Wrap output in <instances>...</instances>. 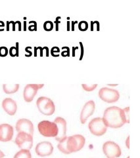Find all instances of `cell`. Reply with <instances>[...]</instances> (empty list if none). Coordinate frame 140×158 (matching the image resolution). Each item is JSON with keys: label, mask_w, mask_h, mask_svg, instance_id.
Masks as SVG:
<instances>
[{"label": "cell", "mask_w": 140, "mask_h": 158, "mask_svg": "<svg viewBox=\"0 0 140 158\" xmlns=\"http://www.w3.org/2000/svg\"><path fill=\"white\" fill-rule=\"evenodd\" d=\"M102 118L107 127L113 128H121L125 123H127L123 109L117 106L107 107L104 111Z\"/></svg>", "instance_id": "cell-1"}, {"label": "cell", "mask_w": 140, "mask_h": 158, "mask_svg": "<svg viewBox=\"0 0 140 158\" xmlns=\"http://www.w3.org/2000/svg\"><path fill=\"white\" fill-rule=\"evenodd\" d=\"M67 150L68 154L80 150L84 146L86 139L81 135H74L65 137Z\"/></svg>", "instance_id": "cell-2"}, {"label": "cell", "mask_w": 140, "mask_h": 158, "mask_svg": "<svg viewBox=\"0 0 140 158\" xmlns=\"http://www.w3.org/2000/svg\"><path fill=\"white\" fill-rule=\"evenodd\" d=\"M39 132L45 137H55L58 134V128L56 123L44 120L38 125Z\"/></svg>", "instance_id": "cell-3"}, {"label": "cell", "mask_w": 140, "mask_h": 158, "mask_svg": "<svg viewBox=\"0 0 140 158\" xmlns=\"http://www.w3.org/2000/svg\"><path fill=\"white\" fill-rule=\"evenodd\" d=\"M36 106L39 112L47 116L53 115L56 111V106L50 98L45 96L38 98Z\"/></svg>", "instance_id": "cell-4"}, {"label": "cell", "mask_w": 140, "mask_h": 158, "mask_svg": "<svg viewBox=\"0 0 140 158\" xmlns=\"http://www.w3.org/2000/svg\"><path fill=\"white\" fill-rule=\"evenodd\" d=\"M88 128L92 135L97 136L105 135L107 130V127L105 125L101 117H96L92 119L89 123Z\"/></svg>", "instance_id": "cell-5"}, {"label": "cell", "mask_w": 140, "mask_h": 158, "mask_svg": "<svg viewBox=\"0 0 140 158\" xmlns=\"http://www.w3.org/2000/svg\"><path fill=\"white\" fill-rule=\"evenodd\" d=\"M99 97L101 100L107 103L117 102L120 98L118 90L107 87L101 88L99 91Z\"/></svg>", "instance_id": "cell-6"}, {"label": "cell", "mask_w": 140, "mask_h": 158, "mask_svg": "<svg viewBox=\"0 0 140 158\" xmlns=\"http://www.w3.org/2000/svg\"><path fill=\"white\" fill-rule=\"evenodd\" d=\"M14 142L21 150H30L33 146V136L24 132H18Z\"/></svg>", "instance_id": "cell-7"}, {"label": "cell", "mask_w": 140, "mask_h": 158, "mask_svg": "<svg viewBox=\"0 0 140 158\" xmlns=\"http://www.w3.org/2000/svg\"><path fill=\"white\" fill-rule=\"evenodd\" d=\"M103 152L107 158H117L121 156L120 146L113 141H107L103 145Z\"/></svg>", "instance_id": "cell-8"}, {"label": "cell", "mask_w": 140, "mask_h": 158, "mask_svg": "<svg viewBox=\"0 0 140 158\" xmlns=\"http://www.w3.org/2000/svg\"><path fill=\"white\" fill-rule=\"evenodd\" d=\"M44 86L43 84H28L24 87L23 92V97L27 102H31L36 95L39 89Z\"/></svg>", "instance_id": "cell-9"}, {"label": "cell", "mask_w": 140, "mask_h": 158, "mask_svg": "<svg viewBox=\"0 0 140 158\" xmlns=\"http://www.w3.org/2000/svg\"><path fill=\"white\" fill-rule=\"evenodd\" d=\"M36 154L40 157L49 156L52 154L53 152V146L51 142L48 141H43L38 143L35 148Z\"/></svg>", "instance_id": "cell-10"}, {"label": "cell", "mask_w": 140, "mask_h": 158, "mask_svg": "<svg viewBox=\"0 0 140 158\" xmlns=\"http://www.w3.org/2000/svg\"><path fill=\"white\" fill-rule=\"evenodd\" d=\"M16 130L18 132H24L33 136L34 131L33 123L27 118H21L16 123Z\"/></svg>", "instance_id": "cell-11"}, {"label": "cell", "mask_w": 140, "mask_h": 158, "mask_svg": "<svg viewBox=\"0 0 140 158\" xmlns=\"http://www.w3.org/2000/svg\"><path fill=\"white\" fill-rule=\"evenodd\" d=\"M14 135L13 127L9 124L0 125V141L6 142L12 140Z\"/></svg>", "instance_id": "cell-12"}, {"label": "cell", "mask_w": 140, "mask_h": 158, "mask_svg": "<svg viewBox=\"0 0 140 158\" xmlns=\"http://www.w3.org/2000/svg\"><path fill=\"white\" fill-rule=\"evenodd\" d=\"M95 109H96V105L93 100L88 101L86 103L80 113V121L82 124H84L86 122L88 118L94 113Z\"/></svg>", "instance_id": "cell-13"}, {"label": "cell", "mask_w": 140, "mask_h": 158, "mask_svg": "<svg viewBox=\"0 0 140 158\" xmlns=\"http://www.w3.org/2000/svg\"><path fill=\"white\" fill-rule=\"evenodd\" d=\"M54 123H56V125L58 128V134L56 137V140L57 141H60L63 138L66 136L67 134V121L64 118L58 117L56 118L54 121Z\"/></svg>", "instance_id": "cell-14"}, {"label": "cell", "mask_w": 140, "mask_h": 158, "mask_svg": "<svg viewBox=\"0 0 140 158\" xmlns=\"http://www.w3.org/2000/svg\"><path fill=\"white\" fill-rule=\"evenodd\" d=\"M2 107L4 111L9 115H14L17 110V105L16 102L10 98L4 99L2 102Z\"/></svg>", "instance_id": "cell-15"}, {"label": "cell", "mask_w": 140, "mask_h": 158, "mask_svg": "<svg viewBox=\"0 0 140 158\" xmlns=\"http://www.w3.org/2000/svg\"><path fill=\"white\" fill-rule=\"evenodd\" d=\"M19 84H13V85H8V84H4L3 85V90L5 93L7 94L15 93L19 90Z\"/></svg>", "instance_id": "cell-16"}, {"label": "cell", "mask_w": 140, "mask_h": 158, "mask_svg": "<svg viewBox=\"0 0 140 158\" xmlns=\"http://www.w3.org/2000/svg\"><path fill=\"white\" fill-rule=\"evenodd\" d=\"M13 158H32V155L30 150L22 149L16 153Z\"/></svg>", "instance_id": "cell-17"}, {"label": "cell", "mask_w": 140, "mask_h": 158, "mask_svg": "<svg viewBox=\"0 0 140 158\" xmlns=\"http://www.w3.org/2000/svg\"><path fill=\"white\" fill-rule=\"evenodd\" d=\"M19 45L18 42L16 43V46H12L9 49V55L11 57L19 56Z\"/></svg>", "instance_id": "cell-18"}, {"label": "cell", "mask_w": 140, "mask_h": 158, "mask_svg": "<svg viewBox=\"0 0 140 158\" xmlns=\"http://www.w3.org/2000/svg\"><path fill=\"white\" fill-rule=\"evenodd\" d=\"M82 86L84 90H86L87 92H92L96 88V87L97 86V84H93V85H86V84H82Z\"/></svg>", "instance_id": "cell-19"}, {"label": "cell", "mask_w": 140, "mask_h": 158, "mask_svg": "<svg viewBox=\"0 0 140 158\" xmlns=\"http://www.w3.org/2000/svg\"><path fill=\"white\" fill-rule=\"evenodd\" d=\"M78 29L80 31H86L88 28V23L85 21H82L78 23Z\"/></svg>", "instance_id": "cell-20"}, {"label": "cell", "mask_w": 140, "mask_h": 158, "mask_svg": "<svg viewBox=\"0 0 140 158\" xmlns=\"http://www.w3.org/2000/svg\"><path fill=\"white\" fill-rule=\"evenodd\" d=\"M53 28V23L50 21H47L43 23V29L46 31H51Z\"/></svg>", "instance_id": "cell-21"}, {"label": "cell", "mask_w": 140, "mask_h": 158, "mask_svg": "<svg viewBox=\"0 0 140 158\" xmlns=\"http://www.w3.org/2000/svg\"><path fill=\"white\" fill-rule=\"evenodd\" d=\"M60 53V49L57 46H54L51 48V54L53 57H59Z\"/></svg>", "instance_id": "cell-22"}, {"label": "cell", "mask_w": 140, "mask_h": 158, "mask_svg": "<svg viewBox=\"0 0 140 158\" xmlns=\"http://www.w3.org/2000/svg\"><path fill=\"white\" fill-rule=\"evenodd\" d=\"M30 25L28 27V30L30 31H37V23L36 21H31L29 22Z\"/></svg>", "instance_id": "cell-23"}, {"label": "cell", "mask_w": 140, "mask_h": 158, "mask_svg": "<svg viewBox=\"0 0 140 158\" xmlns=\"http://www.w3.org/2000/svg\"><path fill=\"white\" fill-rule=\"evenodd\" d=\"M9 50L7 47L2 46L0 47V56L1 57H6L8 55Z\"/></svg>", "instance_id": "cell-24"}, {"label": "cell", "mask_w": 140, "mask_h": 158, "mask_svg": "<svg viewBox=\"0 0 140 158\" xmlns=\"http://www.w3.org/2000/svg\"><path fill=\"white\" fill-rule=\"evenodd\" d=\"M124 111V115L125 117V118L127 121V123H130V118H129V107H127L126 108L123 109Z\"/></svg>", "instance_id": "cell-25"}, {"label": "cell", "mask_w": 140, "mask_h": 158, "mask_svg": "<svg viewBox=\"0 0 140 158\" xmlns=\"http://www.w3.org/2000/svg\"><path fill=\"white\" fill-rule=\"evenodd\" d=\"M61 55L63 57L70 56V49H69L68 47H63V52H62Z\"/></svg>", "instance_id": "cell-26"}, {"label": "cell", "mask_w": 140, "mask_h": 158, "mask_svg": "<svg viewBox=\"0 0 140 158\" xmlns=\"http://www.w3.org/2000/svg\"><path fill=\"white\" fill-rule=\"evenodd\" d=\"M32 48L31 47H30V46H28V47H27L26 48V49H25V51L27 52V53H28V55H25L26 56H27V57H30V56H31L32 55V52L30 50V49H31Z\"/></svg>", "instance_id": "cell-27"}, {"label": "cell", "mask_w": 140, "mask_h": 158, "mask_svg": "<svg viewBox=\"0 0 140 158\" xmlns=\"http://www.w3.org/2000/svg\"><path fill=\"white\" fill-rule=\"evenodd\" d=\"M80 46H81V56H80V60H82L83 56H84V47H83L82 42H80Z\"/></svg>", "instance_id": "cell-28"}, {"label": "cell", "mask_w": 140, "mask_h": 158, "mask_svg": "<svg viewBox=\"0 0 140 158\" xmlns=\"http://www.w3.org/2000/svg\"><path fill=\"white\" fill-rule=\"evenodd\" d=\"M5 27H6V25H5V23L0 21V31H3L5 30Z\"/></svg>", "instance_id": "cell-29"}, {"label": "cell", "mask_w": 140, "mask_h": 158, "mask_svg": "<svg viewBox=\"0 0 140 158\" xmlns=\"http://www.w3.org/2000/svg\"><path fill=\"white\" fill-rule=\"evenodd\" d=\"M59 19H61V17H57V19H56V31H59V23H60L61 22H60L59 20Z\"/></svg>", "instance_id": "cell-30"}, {"label": "cell", "mask_w": 140, "mask_h": 158, "mask_svg": "<svg viewBox=\"0 0 140 158\" xmlns=\"http://www.w3.org/2000/svg\"><path fill=\"white\" fill-rule=\"evenodd\" d=\"M4 157H5V154L2 150H0V158H3Z\"/></svg>", "instance_id": "cell-31"}, {"label": "cell", "mask_w": 140, "mask_h": 158, "mask_svg": "<svg viewBox=\"0 0 140 158\" xmlns=\"http://www.w3.org/2000/svg\"><path fill=\"white\" fill-rule=\"evenodd\" d=\"M12 22V24H13V31H15V22L14 21H11Z\"/></svg>", "instance_id": "cell-32"}, {"label": "cell", "mask_w": 140, "mask_h": 158, "mask_svg": "<svg viewBox=\"0 0 140 158\" xmlns=\"http://www.w3.org/2000/svg\"><path fill=\"white\" fill-rule=\"evenodd\" d=\"M9 25H10L9 21H7V31H9Z\"/></svg>", "instance_id": "cell-33"}, {"label": "cell", "mask_w": 140, "mask_h": 158, "mask_svg": "<svg viewBox=\"0 0 140 158\" xmlns=\"http://www.w3.org/2000/svg\"><path fill=\"white\" fill-rule=\"evenodd\" d=\"M126 143V146H127V148H129V137H128Z\"/></svg>", "instance_id": "cell-34"}, {"label": "cell", "mask_w": 140, "mask_h": 158, "mask_svg": "<svg viewBox=\"0 0 140 158\" xmlns=\"http://www.w3.org/2000/svg\"><path fill=\"white\" fill-rule=\"evenodd\" d=\"M24 31H27V27H26V26H27V22H26V21H24Z\"/></svg>", "instance_id": "cell-35"}, {"label": "cell", "mask_w": 140, "mask_h": 158, "mask_svg": "<svg viewBox=\"0 0 140 158\" xmlns=\"http://www.w3.org/2000/svg\"><path fill=\"white\" fill-rule=\"evenodd\" d=\"M127 158H130V157H127Z\"/></svg>", "instance_id": "cell-36"}]
</instances>
